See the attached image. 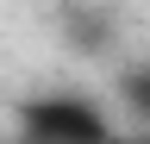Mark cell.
<instances>
[{
    "label": "cell",
    "mask_w": 150,
    "mask_h": 144,
    "mask_svg": "<svg viewBox=\"0 0 150 144\" xmlns=\"http://www.w3.org/2000/svg\"><path fill=\"white\" fill-rule=\"evenodd\" d=\"M19 138L25 144H119L106 106L88 94H38L19 100Z\"/></svg>",
    "instance_id": "6da1fadb"
},
{
    "label": "cell",
    "mask_w": 150,
    "mask_h": 144,
    "mask_svg": "<svg viewBox=\"0 0 150 144\" xmlns=\"http://www.w3.org/2000/svg\"><path fill=\"white\" fill-rule=\"evenodd\" d=\"M119 88H125V106L150 125V63H144V69H125V82H119Z\"/></svg>",
    "instance_id": "7a4b0ae2"
},
{
    "label": "cell",
    "mask_w": 150,
    "mask_h": 144,
    "mask_svg": "<svg viewBox=\"0 0 150 144\" xmlns=\"http://www.w3.org/2000/svg\"><path fill=\"white\" fill-rule=\"evenodd\" d=\"M119 144H150V138H119Z\"/></svg>",
    "instance_id": "3957f363"
}]
</instances>
